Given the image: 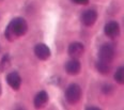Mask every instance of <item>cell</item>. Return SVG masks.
<instances>
[{"mask_svg":"<svg viewBox=\"0 0 124 110\" xmlns=\"http://www.w3.org/2000/svg\"><path fill=\"white\" fill-rule=\"evenodd\" d=\"M80 63L77 59H72L65 65V71L69 75H77L80 72Z\"/></svg>","mask_w":124,"mask_h":110,"instance_id":"9","label":"cell"},{"mask_svg":"<svg viewBox=\"0 0 124 110\" xmlns=\"http://www.w3.org/2000/svg\"><path fill=\"white\" fill-rule=\"evenodd\" d=\"M88 110H100V108H95V107H87Z\"/></svg>","mask_w":124,"mask_h":110,"instance_id":"15","label":"cell"},{"mask_svg":"<svg viewBox=\"0 0 124 110\" xmlns=\"http://www.w3.org/2000/svg\"><path fill=\"white\" fill-rule=\"evenodd\" d=\"M81 96V89L78 84L73 83L69 86L65 92V98L70 104H76L80 99Z\"/></svg>","mask_w":124,"mask_h":110,"instance_id":"2","label":"cell"},{"mask_svg":"<svg viewBox=\"0 0 124 110\" xmlns=\"http://www.w3.org/2000/svg\"><path fill=\"white\" fill-rule=\"evenodd\" d=\"M105 34L110 39H115L119 35L120 33V26L117 22H109L108 24H106L104 28Z\"/></svg>","mask_w":124,"mask_h":110,"instance_id":"6","label":"cell"},{"mask_svg":"<svg viewBox=\"0 0 124 110\" xmlns=\"http://www.w3.org/2000/svg\"><path fill=\"white\" fill-rule=\"evenodd\" d=\"M115 57V48L110 44H104L100 49V60L105 62H111Z\"/></svg>","mask_w":124,"mask_h":110,"instance_id":"3","label":"cell"},{"mask_svg":"<svg viewBox=\"0 0 124 110\" xmlns=\"http://www.w3.org/2000/svg\"><path fill=\"white\" fill-rule=\"evenodd\" d=\"M0 94H1V86H0Z\"/></svg>","mask_w":124,"mask_h":110,"instance_id":"16","label":"cell"},{"mask_svg":"<svg viewBox=\"0 0 124 110\" xmlns=\"http://www.w3.org/2000/svg\"><path fill=\"white\" fill-rule=\"evenodd\" d=\"M7 82L9 83V86L11 87L13 90L17 91L20 88V84H22V78H20L19 74L17 72H12V73L8 74Z\"/></svg>","mask_w":124,"mask_h":110,"instance_id":"5","label":"cell"},{"mask_svg":"<svg viewBox=\"0 0 124 110\" xmlns=\"http://www.w3.org/2000/svg\"><path fill=\"white\" fill-rule=\"evenodd\" d=\"M47 102H48V94L46 93L45 91H41L35 95L33 103H34L35 108H41V107H43Z\"/></svg>","mask_w":124,"mask_h":110,"instance_id":"10","label":"cell"},{"mask_svg":"<svg viewBox=\"0 0 124 110\" xmlns=\"http://www.w3.org/2000/svg\"><path fill=\"white\" fill-rule=\"evenodd\" d=\"M115 79L118 83L120 84H123L124 83V68L123 66H120V67L117 70L115 74Z\"/></svg>","mask_w":124,"mask_h":110,"instance_id":"13","label":"cell"},{"mask_svg":"<svg viewBox=\"0 0 124 110\" xmlns=\"http://www.w3.org/2000/svg\"><path fill=\"white\" fill-rule=\"evenodd\" d=\"M27 30H28V25L26 22V20L24 18L17 17V18L12 19L11 22L8 25L4 35H6L8 40L12 42V41L16 40L17 37L25 35Z\"/></svg>","mask_w":124,"mask_h":110,"instance_id":"1","label":"cell"},{"mask_svg":"<svg viewBox=\"0 0 124 110\" xmlns=\"http://www.w3.org/2000/svg\"><path fill=\"white\" fill-rule=\"evenodd\" d=\"M68 52L70 55V57L72 59H79L80 57H82L85 52V47L81 43L79 42H74L72 43L71 45L69 46Z\"/></svg>","mask_w":124,"mask_h":110,"instance_id":"4","label":"cell"},{"mask_svg":"<svg viewBox=\"0 0 124 110\" xmlns=\"http://www.w3.org/2000/svg\"><path fill=\"white\" fill-rule=\"evenodd\" d=\"M10 64H11V60H10V56L9 55H4L2 57L1 61H0V71L4 72L6 70L9 68Z\"/></svg>","mask_w":124,"mask_h":110,"instance_id":"12","label":"cell"},{"mask_svg":"<svg viewBox=\"0 0 124 110\" xmlns=\"http://www.w3.org/2000/svg\"><path fill=\"white\" fill-rule=\"evenodd\" d=\"M96 68H97V71H99L101 74L106 75V74H108L110 72V63L100 60L99 62L96 63Z\"/></svg>","mask_w":124,"mask_h":110,"instance_id":"11","label":"cell"},{"mask_svg":"<svg viewBox=\"0 0 124 110\" xmlns=\"http://www.w3.org/2000/svg\"><path fill=\"white\" fill-rule=\"evenodd\" d=\"M34 53L40 60H47L50 57V49L45 44H38L34 47Z\"/></svg>","mask_w":124,"mask_h":110,"instance_id":"8","label":"cell"},{"mask_svg":"<svg viewBox=\"0 0 124 110\" xmlns=\"http://www.w3.org/2000/svg\"><path fill=\"white\" fill-rule=\"evenodd\" d=\"M96 19H97V13L94 10H88L81 16L82 22H84V25L87 27L93 26V25L95 24V22H96Z\"/></svg>","mask_w":124,"mask_h":110,"instance_id":"7","label":"cell"},{"mask_svg":"<svg viewBox=\"0 0 124 110\" xmlns=\"http://www.w3.org/2000/svg\"><path fill=\"white\" fill-rule=\"evenodd\" d=\"M73 2L77 4H88V2H89V0H72Z\"/></svg>","mask_w":124,"mask_h":110,"instance_id":"14","label":"cell"}]
</instances>
